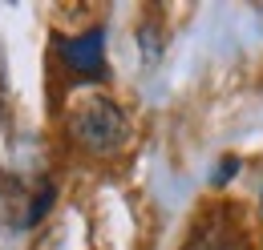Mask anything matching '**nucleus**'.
Masks as SVG:
<instances>
[{"instance_id": "obj_1", "label": "nucleus", "mask_w": 263, "mask_h": 250, "mask_svg": "<svg viewBox=\"0 0 263 250\" xmlns=\"http://www.w3.org/2000/svg\"><path fill=\"white\" fill-rule=\"evenodd\" d=\"M69 133L77 145H85L89 154H118L130 137V121L126 113L105 101V97H89L73 117H69Z\"/></svg>"}, {"instance_id": "obj_2", "label": "nucleus", "mask_w": 263, "mask_h": 250, "mask_svg": "<svg viewBox=\"0 0 263 250\" xmlns=\"http://www.w3.org/2000/svg\"><path fill=\"white\" fill-rule=\"evenodd\" d=\"M57 57L81 77H105V32L89 29L81 36H57Z\"/></svg>"}]
</instances>
